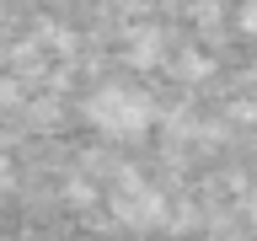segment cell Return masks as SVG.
<instances>
[{"mask_svg":"<svg viewBox=\"0 0 257 241\" xmlns=\"http://www.w3.org/2000/svg\"><path fill=\"white\" fill-rule=\"evenodd\" d=\"M80 112H86V124H91L102 140H140L145 129H150V118H156L150 96H145L140 86H128V80H102V86L80 102Z\"/></svg>","mask_w":257,"mask_h":241,"instance_id":"6da1fadb","label":"cell"},{"mask_svg":"<svg viewBox=\"0 0 257 241\" xmlns=\"http://www.w3.org/2000/svg\"><path fill=\"white\" fill-rule=\"evenodd\" d=\"M236 27H241V38H257V0H246L236 11Z\"/></svg>","mask_w":257,"mask_h":241,"instance_id":"7a4b0ae2","label":"cell"},{"mask_svg":"<svg viewBox=\"0 0 257 241\" xmlns=\"http://www.w3.org/2000/svg\"><path fill=\"white\" fill-rule=\"evenodd\" d=\"M246 209H252V214H246V220H252V225H257V198H252V204H246Z\"/></svg>","mask_w":257,"mask_h":241,"instance_id":"3957f363","label":"cell"}]
</instances>
